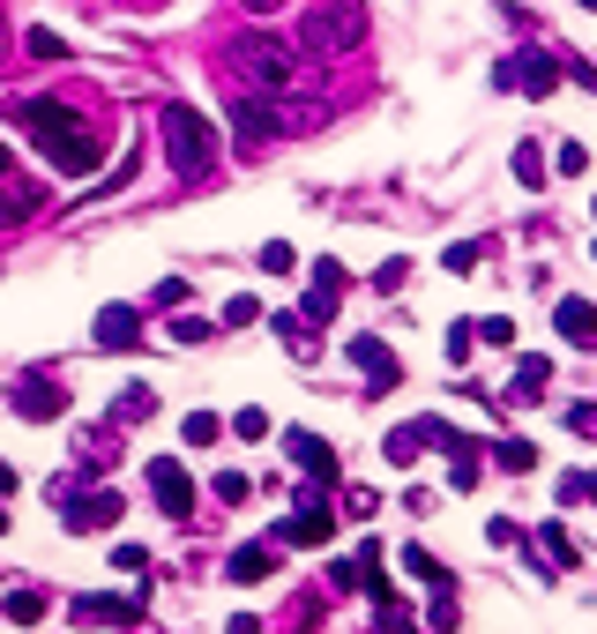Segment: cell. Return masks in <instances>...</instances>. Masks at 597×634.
Here are the masks:
<instances>
[{
    "instance_id": "1",
    "label": "cell",
    "mask_w": 597,
    "mask_h": 634,
    "mask_svg": "<svg viewBox=\"0 0 597 634\" xmlns=\"http://www.w3.org/2000/svg\"><path fill=\"white\" fill-rule=\"evenodd\" d=\"M0 120L23 127V134H31V142H38L68 179L97 172V127H90L83 113H68L60 97H8V105H0Z\"/></svg>"
},
{
    "instance_id": "2",
    "label": "cell",
    "mask_w": 597,
    "mask_h": 634,
    "mask_svg": "<svg viewBox=\"0 0 597 634\" xmlns=\"http://www.w3.org/2000/svg\"><path fill=\"white\" fill-rule=\"evenodd\" d=\"M224 75L247 90V97H284V90H298L306 60H298V45H284L277 31H239V38L224 45Z\"/></svg>"
},
{
    "instance_id": "3",
    "label": "cell",
    "mask_w": 597,
    "mask_h": 634,
    "mask_svg": "<svg viewBox=\"0 0 597 634\" xmlns=\"http://www.w3.org/2000/svg\"><path fill=\"white\" fill-rule=\"evenodd\" d=\"M157 142H165V165L179 179H210L216 172V127L195 105H157Z\"/></svg>"
},
{
    "instance_id": "4",
    "label": "cell",
    "mask_w": 597,
    "mask_h": 634,
    "mask_svg": "<svg viewBox=\"0 0 597 634\" xmlns=\"http://www.w3.org/2000/svg\"><path fill=\"white\" fill-rule=\"evenodd\" d=\"M298 45H306V52H321V60L359 52V45H366V0H314V8H306Z\"/></svg>"
},
{
    "instance_id": "5",
    "label": "cell",
    "mask_w": 597,
    "mask_h": 634,
    "mask_svg": "<svg viewBox=\"0 0 597 634\" xmlns=\"http://www.w3.org/2000/svg\"><path fill=\"white\" fill-rule=\"evenodd\" d=\"M150 501L165 507L172 523H187V515H195V478H187V463L157 456V463H150Z\"/></svg>"
},
{
    "instance_id": "6",
    "label": "cell",
    "mask_w": 597,
    "mask_h": 634,
    "mask_svg": "<svg viewBox=\"0 0 597 634\" xmlns=\"http://www.w3.org/2000/svg\"><path fill=\"white\" fill-rule=\"evenodd\" d=\"M277 538H284V545H329V538H337V515H329L321 493H306L292 523H277Z\"/></svg>"
},
{
    "instance_id": "7",
    "label": "cell",
    "mask_w": 597,
    "mask_h": 634,
    "mask_svg": "<svg viewBox=\"0 0 597 634\" xmlns=\"http://www.w3.org/2000/svg\"><path fill=\"white\" fill-rule=\"evenodd\" d=\"M45 210V187L31 179V172H8L0 179V232H15V224H31V216Z\"/></svg>"
},
{
    "instance_id": "8",
    "label": "cell",
    "mask_w": 597,
    "mask_h": 634,
    "mask_svg": "<svg viewBox=\"0 0 597 634\" xmlns=\"http://www.w3.org/2000/svg\"><path fill=\"white\" fill-rule=\"evenodd\" d=\"M284 456H292L314 485H329V478H337V448H329L321 433H306V425H292V433H284Z\"/></svg>"
},
{
    "instance_id": "9",
    "label": "cell",
    "mask_w": 597,
    "mask_h": 634,
    "mask_svg": "<svg viewBox=\"0 0 597 634\" xmlns=\"http://www.w3.org/2000/svg\"><path fill=\"white\" fill-rule=\"evenodd\" d=\"M75 620H83V627H134V620H142V597H75Z\"/></svg>"
},
{
    "instance_id": "10",
    "label": "cell",
    "mask_w": 597,
    "mask_h": 634,
    "mask_svg": "<svg viewBox=\"0 0 597 634\" xmlns=\"http://www.w3.org/2000/svg\"><path fill=\"white\" fill-rule=\"evenodd\" d=\"M60 411H68V396H60V380H23V388H15V419H31V425H52L60 419Z\"/></svg>"
},
{
    "instance_id": "11",
    "label": "cell",
    "mask_w": 597,
    "mask_h": 634,
    "mask_svg": "<svg viewBox=\"0 0 597 634\" xmlns=\"http://www.w3.org/2000/svg\"><path fill=\"white\" fill-rule=\"evenodd\" d=\"M97 351H142V314L134 306H97Z\"/></svg>"
},
{
    "instance_id": "12",
    "label": "cell",
    "mask_w": 597,
    "mask_h": 634,
    "mask_svg": "<svg viewBox=\"0 0 597 634\" xmlns=\"http://www.w3.org/2000/svg\"><path fill=\"white\" fill-rule=\"evenodd\" d=\"M277 105H269V97H247V90H239V105H232V134H239V142H247V150H255V142H269V134H277Z\"/></svg>"
},
{
    "instance_id": "13",
    "label": "cell",
    "mask_w": 597,
    "mask_h": 634,
    "mask_svg": "<svg viewBox=\"0 0 597 634\" xmlns=\"http://www.w3.org/2000/svg\"><path fill=\"white\" fill-rule=\"evenodd\" d=\"M553 329L575 343V351H597V306H590V298H560V306H553Z\"/></svg>"
},
{
    "instance_id": "14",
    "label": "cell",
    "mask_w": 597,
    "mask_h": 634,
    "mask_svg": "<svg viewBox=\"0 0 597 634\" xmlns=\"http://www.w3.org/2000/svg\"><path fill=\"white\" fill-rule=\"evenodd\" d=\"M351 359L366 366V380H374V388H396V380H403V366H396V351H388L382 337H351Z\"/></svg>"
},
{
    "instance_id": "15",
    "label": "cell",
    "mask_w": 597,
    "mask_h": 634,
    "mask_svg": "<svg viewBox=\"0 0 597 634\" xmlns=\"http://www.w3.org/2000/svg\"><path fill=\"white\" fill-rule=\"evenodd\" d=\"M105 523H120V493H90V501H68V530H75V538L105 530Z\"/></svg>"
},
{
    "instance_id": "16",
    "label": "cell",
    "mask_w": 597,
    "mask_h": 634,
    "mask_svg": "<svg viewBox=\"0 0 597 634\" xmlns=\"http://www.w3.org/2000/svg\"><path fill=\"white\" fill-rule=\"evenodd\" d=\"M224 575H232V583H269V575H277V552L269 545H239L232 560H224Z\"/></svg>"
},
{
    "instance_id": "17",
    "label": "cell",
    "mask_w": 597,
    "mask_h": 634,
    "mask_svg": "<svg viewBox=\"0 0 597 634\" xmlns=\"http://www.w3.org/2000/svg\"><path fill=\"white\" fill-rule=\"evenodd\" d=\"M515 68V83L530 90V97H553V83H560V68L546 60V52H523V60H508Z\"/></svg>"
},
{
    "instance_id": "18",
    "label": "cell",
    "mask_w": 597,
    "mask_h": 634,
    "mask_svg": "<svg viewBox=\"0 0 597 634\" xmlns=\"http://www.w3.org/2000/svg\"><path fill=\"white\" fill-rule=\"evenodd\" d=\"M150 411H157V396H150L142 380H128V388H120V403H113V419H120V425H142Z\"/></svg>"
},
{
    "instance_id": "19",
    "label": "cell",
    "mask_w": 597,
    "mask_h": 634,
    "mask_svg": "<svg viewBox=\"0 0 597 634\" xmlns=\"http://www.w3.org/2000/svg\"><path fill=\"white\" fill-rule=\"evenodd\" d=\"M45 612H52V597H45V590H8V620H15V627H38Z\"/></svg>"
},
{
    "instance_id": "20",
    "label": "cell",
    "mask_w": 597,
    "mask_h": 634,
    "mask_svg": "<svg viewBox=\"0 0 597 634\" xmlns=\"http://www.w3.org/2000/svg\"><path fill=\"white\" fill-rule=\"evenodd\" d=\"M546 374H553L546 359H523V366H515V388H508V403H530V396L546 388Z\"/></svg>"
},
{
    "instance_id": "21",
    "label": "cell",
    "mask_w": 597,
    "mask_h": 634,
    "mask_svg": "<svg viewBox=\"0 0 597 634\" xmlns=\"http://www.w3.org/2000/svg\"><path fill=\"white\" fill-rule=\"evenodd\" d=\"M23 45H31V60H68V38H60V31H45V23H31Z\"/></svg>"
},
{
    "instance_id": "22",
    "label": "cell",
    "mask_w": 597,
    "mask_h": 634,
    "mask_svg": "<svg viewBox=\"0 0 597 634\" xmlns=\"http://www.w3.org/2000/svg\"><path fill=\"white\" fill-rule=\"evenodd\" d=\"M515 179L523 187H546V150L538 142H515Z\"/></svg>"
},
{
    "instance_id": "23",
    "label": "cell",
    "mask_w": 597,
    "mask_h": 634,
    "mask_svg": "<svg viewBox=\"0 0 597 634\" xmlns=\"http://www.w3.org/2000/svg\"><path fill=\"white\" fill-rule=\"evenodd\" d=\"M179 433H187V448H210L216 433H224V419H216V411H187V425H179Z\"/></svg>"
},
{
    "instance_id": "24",
    "label": "cell",
    "mask_w": 597,
    "mask_h": 634,
    "mask_svg": "<svg viewBox=\"0 0 597 634\" xmlns=\"http://www.w3.org/2000/svg\"><path fill=\"white\" fill-rule=\"evenodd\" d=\"M493 456H501V470H508V478H523V470H538V448H530V441H501Z\"/></svg>"
},
{
    "instance_id": "25",
    "label": "cell",
    "mask_w": 597,
    "mask_h": 634,
    "mask_svg": "<svg viewBox=\"0 0 597 634\" xmlns=\"http://www.w3.org/2000/svg\"><path fill=\"white\" fill-rule=\"evenodd\" d=\"M470 351H478V321H456V329H448V366H464Z\"/></svg>"
},
{
    "instance_id": "26",
    "label": "cell",
    "mask_w": 597,
    "mask_h": 634,
    "mask_svg": "<svg viewBox=\"0 0 597 634\" xmlns=\"http://www.w3.org/2000/svg\"><path fill=\"white\" fill-rule=\"evenodd\" d=\"M403 277H411V261H403V254H396V261H382V269H374V292H403Z\"/></svg>"
},
{
    "instance_id": "27",
    "label": "cell",
    "mask_w": 597,
    "mask_h": 634,
    "mask_svg": "<svg viewBox=\"0 0 597 634\" xmlns=\"http://www.w3.org/2000/svg\"><path fill=\"white\" fill-rule=\"evenodd\" d=\"M172 343H210V321L202 314H172Z\"/></svg>"
},
{
    "instance_id": "28",
    "label": "cell",
    "mask_w": 597,
    "mask_h": 634,
    "mask_svg": "<svg viewBox=\"0 0 597 634\" xmlns=\"http://www.w3.org/2000/svg\"><path fill=\"white\" fill-rule=\"evenodd\" d=\"M261 269H269V277H292V269H298V254L284 247V239H269V247H261Z\"/></svg>"
},
{
    "instance_id": "29",
    "label": "cell",
    "mask_w": 597,
    "mask_h": 634,
    "mask_svg": "<svg viewBox=\"0 0 597 634\" xmlns=\"http://www.w3.org/2000/svg\"><path fill=\"white\" fill-rule=\"evenodd\" d=\"M478 337L493 343V351H508V343H515V321H508V314H485V321H478Z\"/></svg>"
},
{
    "instance_id": "30",
    "label": "cell",
    "mask_w": 597,
    "mask_h": 634,
    "mask_svg": "<svg viewBox=\"0 0 597 634\" xmlns=\"http://www.w3.org/2000/svg\"><path fill=\"white\" fill-rule=\"evenodd\" d=\"M538 538H546V552H553L560 567H575V560H583V552L567 545V530H560V523H546V530H538Z\"/></svg>"
},
{
    "instance_id": "31",
    "label": "cell",
    "mask_w": 597,
    "mask_h": 634,
    "mask_svg": "<svg viewBox=\"0 0 597 634\" xmlns=\"http://www.w3.org/2000/svg\"><path fill=\"white\" fill-rule=\"evenodd\" d=\"M247 321H261V298H232V306H224V329H247Z\"/></svg>"
},
{
    "instance_id": "32",
    "label": "cell",
    "mask_w": 597,
    "mask_h": 634,
    "mask_svg": "<svg viewBox=\"0 0 597 634\" xmlns=\"http://www.w3.org/2000/svg\"><path fill=\"white\" fill-rule=\"evenodd\" d=\"M232 433H239V441H261V433H269V411H255V403H247V411L232 419Z\"/></svg>"
},
{
    "instance_id": "33",
    "label": "cell",
    "mask_w": 597,
    "mask_h": 634,
    "mask_svg": "<svg viewBox=\"0 0 597 634\" xmlns=\"http://www.w3.org/2000/svg\"><path fill=\"white\" fill-rule=\"evenodd\" d=\"M567 433H575V441H597V403H575V411H567Z\"/></svg>"
},
{
    "instance_id": "34",
    "label": "cell",
    "mask_w": 597,
    "mask_h": 634,
    "mask_svg": "<svg viewBox=\"0 0 597 634\" xmlns=\"http://www.w3.org/2000/svg\"><path fill=\"white\" fill-rule=\"evenodd\" d=\"M150 298H157L165 314H179V306H187V277H165V284H157V292H150Z\"/></svg>"
},
{
    "instance_id": "35",
    "label": "cell",
    "mask_w": 597,
    "mask_h": 634,
    "mask_svg": "<svg viewBox=\"0 0 597 634\" xmlns=\"http://www.w3.org/2000/svg\"><path fill=\"white\" fill-rule=\"evenodd\" d=\"M113 567H120V575H142V567H150V552H142V545H113Z\"/></svg>"
},
{
    "instance_id": "36",
    "label": "cell",
    "mask_w": 597,
    "mask_h": 634,
    "mask_svg": "<svg viewBox=\"0 0 597 634\" xmlns=\"http://www.w3.org/2000/svg\"><path fill=\"white\" fill-rule=\"evenodd\" d=\"M216 501H224V507L247 501V478H239V470H216Z\"/></svg>"
},
{
    "instance_id": "37",
    "label": "cell",
    "mask_w": 597,
    "mask_h": 634,
    "mask_svg": "<svg viewBox=\"0 0 597 634\" xmlns=\"http://www.w3.org/2000/svg\"><path fill=\"white\" fill-rule=\"evenodd\" d=\"M560 172H567V179L590 172V150H583V142H560Z\"/></svg>"
},
{
    "instance_id": "38",
    "label": "cell",
    "mask_w": 597,
    "mask_h": 634,
    "mask_svg": "<svg viewBox=\"0 0 597 634\" xmlns=\"http://www.w3.org/2000/svg\"><path fill=\"white\" fill-rule=\"evenodd\" d=\"M374 634H419V627H411L403 612H382V627H374Z\"/></svg>"
},
{
    "instance_id": "39",
    "label": "cell",
    "mask_w": 597,
    "mask_h": 634,
    "mask_svg": "<svg viewBox=\"0 0 597 634\" xmlns=\"http://www.w3.org/2000/svg\"><path fill=\"white\" fill-rule=\"evenodd\" d=\"M239 8H247V15H277L284 0H239Z\"/></svg>"
},
{
    "instance_id": "40",
    "label": "cell",
    "mask_w": 597,
    "mask_h": 634,
    "mask_svg": "<svg viewBox=\"0 0 597 634\" xmlns=\"http://www.w3.org/2000/svg\"><path fill=\"white\" fill-rule=\"evenodd\" d=\"M224 634H261V620H247V612H239V620H232Z\"/></svg>"
},
{
    "instance_id": "41",
    "label": "cell",
    "mask_w": 597,
    "mask_h": 634,
    "mask_svg": "<svg viewBox=\"0 0 597 634\" xmlns=\"http://www.w3.org/2000/svg\"><path fill=\"white\" fill-rule=\"evenodd\" d=\"M0 493H15V470H8V463H0Z\"/></svg>"
},
{
    "instance_id": "42",
    "label": "cell",
    "mask_w": 597,
    "mask_h": 634,
    "mask_svg": "<svg viewBox=\"0 0 597 634\" xmlns=\"http://www.w3.org/2000/svg\"><path fill=\"white\" fill-rule=\"evenodd\" d=\"M8 172H15V157H8V142H0V179H8Z\"/></svg>"
},
{
    "instance_id": "43",
    "label": "cell",
    "mask_w": 597,
    "mask_h": 634,
    "mask_svg": "<svg viewBox=\"0 0 597 634\" xmlns=\"http://www.w3.org/2000/svg\"><path fill=\"white\" fill-rule=\"evenodd\" d=\"M0 538H8V507H0Z\"/></svg>"
},
{
    "instance_id": "44",
    "label": "cell",
    "mask_w": 597,
    "mask_h": 634,
    "mask_svg": "<svg viewBox=\"0 0 597 634\" xmlns=\"http://www.w3.org/2000/svg\"><path fill=\"white\" fill-rule=\"evenodd\" d=\"M583 485H590V501H597V478H583Z\"/></svg>"
}]
</instances>
